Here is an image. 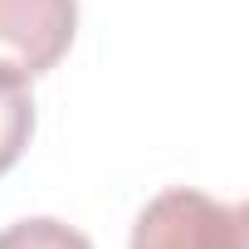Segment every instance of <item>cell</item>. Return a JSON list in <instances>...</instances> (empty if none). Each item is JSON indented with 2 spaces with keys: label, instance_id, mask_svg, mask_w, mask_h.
Masks as SVG:
<instances>
[{
  "label": "cell",
  "instance_id": "1",
  "mask_svg": "<svg viewBox=\"0 0 249 249\" xmlns=\"http://www.w3.org/2000/svg\"><path fill=\"white\" fill-rule=\"evenodd\" d=\"M132 249H244V225L234 205L205 191H161L132 225Z\"/></svg>",
  "mask_w": 249,
  "mask_h": 249
},
{
  "label": "cell",
  "instance_id": "2",
  "mask_svg": "<svg viewBox=\"0 0 249 249\" xmlns=\"http://www.w3.org/2000/svg\"><path fill=\"white\" fill-rule=\"evenodd\" d=\"M78 30V0H0V69L15 78L49 73Z\"/></svg>",
  "mask_w": 249,
  "mask_h": 249
},
{
  "label": "cell",
  "instance_id": "3",
  "mask_svg": "<svg viewBox=\"0 0 249 249\" xmlns=\"http://www.w3.org/2000/svg\"><path fill=\"white\" fill-rule=\"evenodd\" d=\"M30 132H35V98H30L25 78L0 69V176L25 157Z\"/></svg>",
  "mask_w": 249,
  "mask_h": 249
},
{
  "label": "cell",
  "instance_id": "4",
  "mask_svg": "<svg viewBox=\"0 0 249 249\" xmlns=\"http://www.w3.org/2000/svg\"><path fill=\"white\" fill-rule=\"evenodd\" d=\"M0 249H93V239L64 220L39 215V220H20L10 230H0Z\"/></svg>",
  "mask_w": 249,
  "mask_h": 249
},
{
  "label": "cell",
  "instance_id": "5",
  "mask_svg": "<svg viewBox=\"0 0 249 249\" xmlns=\"http://www.w3.org/2000/svg\"><path fill=\"white\" fill-rule=\"evenodd\" d=\"M234 210H239V225H244V249H249V200H244V205H234Z\"/></svg>",
  "mask_w": 249,
  "mask_h": 249
}]
</instances>
